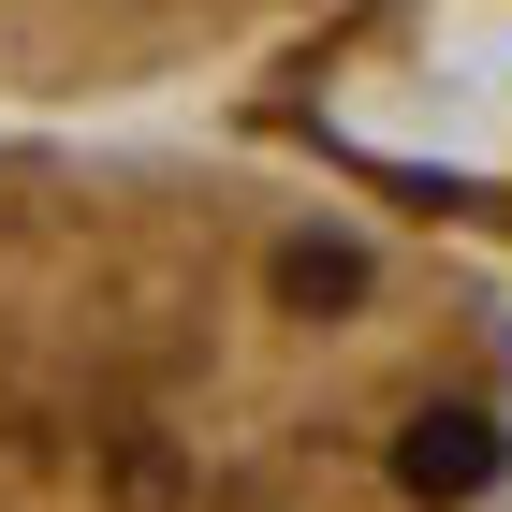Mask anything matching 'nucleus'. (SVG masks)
I'll use <instances>...</instances> for the list:
<instances>
[{"instance_id":"nucleus-1","label":"nucleus","mask_w":512,"mask_h":512,"mask_svg":"<svg viewBox=\"0 0 512 512\" xmlns=\"http://www.w3.org/2000/svg\"><path fill=\"white\" fill-rule=\"evenodd\" d=\"M0 512H512V278L308 161L15 118Z\"/></svg>"},{"instance_id":"nucleus-2","label":"nucleus","mask_w":512,"mask_h":512,"mask_svg":"<svg viewBox=\"0 0 512 512\" xmlns=\"http://www.w3.org/2000/svg\"><path fill=\"white\" fill-rule=\"evenodd\" d=\"M337 0H0V118H132L293 44Z\"/></svg>"}]
</instances>
